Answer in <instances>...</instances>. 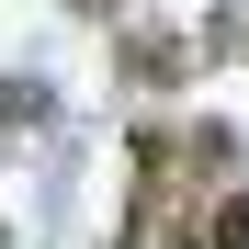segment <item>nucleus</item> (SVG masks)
<instances>
[{
    "label": "nucleus",
    "mask_w": 249,
    "mask_h": 249,
    "mask_svg": "<svg viewBox=\"0 0 249 249\" xmlns=\"http://www.w3.org/2000/svg\"><path fill=\"white\" fill-rule=\"evenodd\" d=\"M204 249H249V193H227V204H215V227H204Z\"/></svg>",
    "instance_id": "obj_1"
},
{
    "label": "nucleus",
    "mask_w": 249,
    "mask_h": 249,
    "mask_svg": "<svg viewBox=\"0 0 249 249\" xmlns=\"http://www.w3.org/2000/svg\"><path fill=\"white\" fill-rule=\"evenodd\" d=\"M0 124H46V91L34 79H0Z\"/></svg>",
    "instance_id": "obj_2"
},
{
    "label": "nucleus",
    "mask_w": 249,
    "mask_h": 249,
    "mask_svg": "<svg viewBox=\"0 0 249 249\" xmlns=\"http://www.w3.org/2000/svg\"><path fill=\"white\" fill-rule=\"evenodd\" d=\"M68 12H91V23H113V12H124V0H68Z\"/></svg>",
    "instance_id": "obj_3"
}]
</instances>
